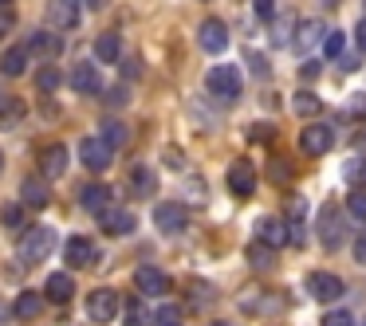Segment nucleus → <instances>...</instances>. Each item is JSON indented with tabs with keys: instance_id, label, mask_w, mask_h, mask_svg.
I'll list each match as a JSON object with an SVG mask.
<instances>
[{
	"instance_id": "nucleus-1",
	"label": "nucleus",
	"mask_w": 366,
	"mask_h": 326,
	"mask_svg": "<svg viewBox=\"0 0 366 326\" xmlns=\"http://www.w3.org/2000/svg\"><path fill=\"white\" fill-rule=\"evenodd\" d=\"M205 87H209V95H213V98H221V103H237V98H240V91H244V79H240V67H232V63L213 67V71L205 75Z\"/></svg>"
},
{
	"instance_id": "nucleus-2",
	"label": "nucleus",
	"mask_w": 366,
	"mask_h": 326,
	"mask_svg": "<svg viewBox=\"0 0 366 326\" xmlns=\"http://www.w3.org/2000/svg\"><path fill=\"white\" fill-rule=\"evenodd\" d=\"M51 244H56V232H51V228H28L24 240H20V260H24V263L48 260Z\"/></svg>"
},
{
	"instance_id": "nucleus-3",
	"label": "nucleus",
	"mask_w": 366,
	"mask_h": 326,
	"mask_svg": "<svg viewBox=\"0 0 366 326\" xmlns=\"http://www.w3.org/2000/svg\"><path fill=\"white\" fill-rule=\"evenodd\" d=\"M119 291L114 287H95V291L87 295V315L95 318V322H111V318H119Z\"/></svg>"
},
{
	"instance_id": "nucleus-4",
	"label": "nucleus",
	"mask_w": 366,
	"mask_h": 326,
	"mask_svg": "<svg viewBox=\"0 0 366 326\" xmlns=\"http://www.w3.org/2000/svg\"><path fill=\"white\" fill-rule=\"evenodd\" d=\"M319 240H323L327 252H339L342 244H347V228H342V213L335 205L323 208V216H319Z\"/></svg>"
},
{
	"instance_id": "nucleus-5",
	"label": "nucleus",
	"mask_w": 366,
	"mask_h": 326,
	"mask_svg": "<svg viewBox=\"0 0 366 326\" xmlns=\"http://www.w3.org/2000/svg\"><path fill=\"white\" fill-rule=\"evenodd\" d=\"M300 150L311 153V158H323V153L335 150V130L323 126V122H315V126H307L300 134Z\"/></svg>"
},
{
	"instance_id": "nucleus-6",
	"label": "nucleus",
	"mask_w": 366,
	"mask_h": 326,
	"mask_svg": "<svg viewBox=\"0 0 366 326\" xmlns=\"http://www.w3.org/2000/svg\"><path fill=\"white\" fill-rule=\"evenodd\" d=\"M197 44L209 51V56L229 51V24H224V20H205V24L197 28Z\"/></svg>"
},
{
	"instance_id": "nucleus-7",
	"label": "nucleus",
	"mask_w": 366,
	"mask_h": 326,
	"mask_svg": "<svg viewBox=\"0 0 366 326\" xmlns=\"http://www.w3.org/2000/svg\"><path fill=\"white\" fill-rule=\"evenodd\" d=\"M79 158H83V165H87L91 173H107L111 161H114V150H107L99 138H83V142H79Z\"/></svg>"
},
{
	"instance_id": "nucleus-8",
	"label": "nucleus",
	"mask_w": 366,
	"mask_h": 326,
	"mask_svg": "<svg viewBox=\"0 0 366 326\" xmlns=\"http://www.w3.org/2000/svg\"><path fill=\"white\" fill-rule=\"evenodd\" d=\"M95 220H99V228H103L107 236H127V232H134L138 216L130 213V208H103Z\"/></svg>"
},
{
	"instance_id": "nucleus-9",
	"label": "nucleus",
	"mask_w": 366,
	"mask_h": 326,
	"mask_svg": "<svg viewBox=\"0 0 366 326\" xmlns=\"http://www.w3.org/2000/svg\"><path fill=\"white\" fill-rule=\"evenodd\" d=\"M48 24H51V32H71L79 24V0H51Z\"/></svg>"
},
{
	"instance_id": "nucleus-10",
	"label": "nucleus",
	"mask_w": 366,
	"mask_h": 326,
	"mask_svg": "<svg viewBox=\"0 0 366 326\" xmlns=\"http://www.w3.org/2000/svg\"><path fill=\"white\" fill-rule=\"evenodd\" d=\"M229 189L237 193V197H252L256 193V165L252 161H232L229 165Z\"/></svg>"
},
{
	"instance_id": "nucleus-11",
	"label": "nucleus",
	"mask_w": 366,
	"mask_h": 326,
	"mask_svg": "<svg viewBox=\"0 0 366 326\" xmlns=\"http://www.w3.org/2000/svg\"><path fill=\"white\" fill-rule=\"evenodd\" d=\"M307 291L315 295L319 302H335L342 295V279L331 275V271H311V275H307Z\"/></svg>"
},
{
	"instance_id": "nucleus-12",
	"label": "nucleus",
	"mask_w": 366,
	"mask_h": 326,
	"mask_svg": "<svg viewBox=\"0 0 366 326\" xmlns=\"http://www.w3.org/2000/svg\"><path fill=\"white\" fill-rule=\"evenodd\" d=\"M154 224H158L162 232H182L185 224H189V213H185V205H177V200H166V205H158V213H154Z\"/></svg>"
},
{
	"instance_id": "nucleus-13",
	"label": "nucleus",
	"mask_w": 366,
	"mask_h": 326,
	"mask_svg": "<svg viewBox=\"0 0 366 326\" xmlns=\"http://www.w3.org/2000/svg\"><path fill=\"white\" fill-rule=\"evenodd\" d=\"M64 255H67L71 268H87V263H95L99 248H95V240H91V236H71V240H67V248H64Z\"/></svg>"
},
{
	"instance_id": "nucleus-14",
	"label": "nucleus",
	"mask_w": 366,
	"mask_h": 326,
	"mask_svg": "<svg viewBox=\"0 0 366 326\" xmlns=\"http://www.w3.org/2000/svg\"><path fill=\"white\" fill-rule=\"evenodd\" d=\"M67 146H48V150H40V173L48 177V181H59L67 169Z\"/></svg>"
},
{
	"instance_id": "nucleus-15",
	"label": "nucleus",
	"mask_w": 366,
	"mask_h": 326,
	"mask_svg": "<svg viewBox=\"0 0 366 326\" xmlns=\"http://www.w3.org/2000/svg\"><path fill=\"white\" fill-rule=\"evenodd\" d=\"M71 87L79 91V95H99V91H103V79H99L95 63H75L71 67Z\"/></svg>"
},
{
	"instance_id": "nucleus-16",
	"label": "nucleus",
	"mask_w": 366,
	"mask_h": 326,
	"mask_svg": "<svg viewBox=\"0 0 366 326\" xmlns=\"http://www.w3.org/2000/svg\"><path fill=\"white\" fill-rule=\"evenodd\" d=\"M134 283H138V291H142V295H166L169 291V275H166V271H158V268H138L134 271Z\"/></svg>"
},
{
	"instance_id": "nucleus-17",
	"label": "nucleus",
	"mask_w": 366,
	"mask_h": 326,
	"mask_svg": "<svg viewBox=\"0 0 366 326\" xmlns=\"http://www.w3.org/2000/svg\"><path fill=\"white\" fill-rule=\"evenodd\" d=\"M256 244L284 248L287 244V224L284 220H260V224H256Z\"/></svg>"
},
{
	"instance_id": "nucleus-18",
	"label": "nucleus",
	"mask_w": 366,
	"mask_h": 326,
	"mask_svg": "<svg viewBox=\"0 0 366 326\" xmlns=\"http://www.w3.org/2000/svg\"><path fill=\"white\" fill-rule=\"evenodd\" d=\"M127 189H130V197L134 200H146V197H154V173L146 165H134L127 173Z\"/></svg>"
},
{
	"instance_id": "nucleus-19",
	"label": "nucleus",
	"mask_w": 366,
	"mask_h": 326,
	"mask_svg": "<svg viewBox=\"0 0 366 326\" xmlns=\"http://www.w3.org/2000/svg\"><path fill=\"white\" fill-rule=\"evenodd\" d=\"M44 295H48L51 302H71L75 295V279L64 275V271H56V275H48V287H44Z\"/></svg>"
},
{
	"instance_id": "nucleus-20",
	"label": "nucleus",
	"mask_w": 366,
	"mask_h": 326,
	"mask_svg": "<svg viewBox=\"0 0 366 326\" xmlns=\"http://www.w3.org/2000/svg\"><path fill=\"white\" fill-rule=\"evenodd\" d=\"M127 126L122 122H114V118H103V126H99V142L107 146V150H122L127 146Z\"/></svg>"
},
{
	"instance_id": "nucleus-21",
	"label": "nucleus",
	"mask_w": 366,
	"mask_h": 326,
	"mask_svg": "<svg viewBox=\"0 0 366 326\" xmlns=\"http://www.w3.org/2000/svg\"><path fill=\"white\" fill-rule=\"evenodd\" d=\"M95 56L103 59V63H119L122 59V40H119V32H103L95 40Z\"/></svg>"
},
{
	"instance_id": "nucleus-22",
	"label": "nucleus",
	"mask_w": 366,
	"mask_h": 326,
	"mask_svg": "<svg viewBox=\"0 0 366 326\" xmlns=\"http://www.w3.org/2000/svg\"><path fill=\"white\" fill-rule=\"evenodd\" d=\"M83 208H87V213H103V208H111V189H107L103 181L99 185H87V189H83Z\"/></svg>"
},
{
	"instance_id": "nucleus-23",
	"label": "nucleus",
	"mask_w": 366,
	"mask_h": 326,
	"mask_svg": "<svg viewBox=\"0 0 366 326\" xmlns=\"http://www.w3.org/2000/svg\"><path fill=\"white\" fill-rule=\"evenodd\" d=\"M24 51H36V56H59V51H64V44H59V36L56 32H36L32 36V44H28Z\"/></svg>"
},
{
	"instance_id": "nucleus-24",
	"label": "nucleus",
	"mask_w": 366,
	"mask_h": 326,
	"mask_svg": "<svg viewBox=\"0 0 366 326\" xmlns=\"http://www.w3.org/2000/svg\"><path fill=\"white\" fill-rule=\"evenodd\" d=\"M20 197H24L28 208H48L51 200V189L44 181H24V189H20Z\"/></svg>"
},
{
	"instance_id": "nucleus-25",
	"label": "nucleus",
	"mask_w": 366,
	"mask_h": 326,
	"mask_svg": "<svg viewBox=\"0 0 366 326\" xmlns=\"http://www.w3.org/2000/svg\"><path fill=\"white\" fill-rule=\"evenodd\" d=\"M24 111L28 106L20 103V98H4V103H0V130H16L20 118H24Z\"/></svg>"
},
{
	"instance_id": "nucleus-26",
	"label": "nucleus",
	"mask_w": 366,
	"mask_h": 326,
	"mask_svg": "<svg viewBox=\"0 0 366 326\" xmlns=\"http://www.w3.org/2000/svg\"><path fill=\"white\" fill-rule=\"evenodd\" d=\"M319 40H323V24H319V20H307V24L300 28V36H295V48H300V51H311Z\"/></svg>"
},
{
	"instance_id": "nucleus-27",
	"label": "nucleus",
	"mask_w": 366,
	"mask_h": 326,
	"mask_svg": "<svg viewBox=\"0 0 366 326\" xmlns=\"http://www.w3.org/2000/svg\"><path fill=\"white\" fill-rule=\"evenodd\" d=\"M28 67V51L24 48H9L4 56H0V71L4 75H20Z\"/></svg>"
},
{
	"instance_id": "nucleus-28",
	"label": "nucleus",
	"mask_w": 366,
	"mask_h": 326,
	"mask_svg": "<svg viewBox=\"0 0 366 326\" xmlns=\"http://www.w3.org/2000/svg\"><path fill=\"white\" fill-rule=\"evenodd\" d=\"M292 111L303 114V118H315V114H323V103L315 95H307V91H300V95H292Z\"/></svg>"
},
{
	"instance_id": "nucleus-29",
	"label": "nucleus",
	"mask_w": 366,
	"mask_h": 326,
	"mask_svg": "<svg viewBox=\"0 0 366 326\" xmlns=\"http://www.w3.org/2000/svg\"><path fill=\"white\" fill-rule=\"evenodd\" d=\"M40 307H44L40 295H36V291H24V295L16 299V318H36V315H40Z\"/></svg>"
},
{
	"instance_id": "nucleus-30",
	"label": "nucleus",
	"mask_w": 366,
	"mask_h": 326,
	"mask_svg": "<svg viewBox=\"0 0 366 326\" xmlns=\"http://www.w3.org/2000/svg\"><path fill=\"white\" fill-rule=\"evenodd\" d=\"M59 83H64V75H59L56 67H40V75H36V87H40L44 95H51V91H59Z\"/></svg>"
},
{
	"instance_id": "nucleus-31",
	"label": "nucleus",
	"mask_w": 366,
	"mask_h": 326,
	"mask_svg": "<svg viewBox=\"0 0 366 326\" xmlns=\"http://www.w3.org/2000/svg\"><path fill=\"white\" fill-rule=\"evenodd\" d=\"M248 263H252V268H276V255H272V248H260V244H252L248 248Z\"/></svg>"
},
{
	"instance_id": "nucleus-32",
	"label": "nucleus",
	"mask_w": 366,
	"mask_h": 326,
	"mask_svg": "<svg viewBox=\"0 0 366 326\" xmlns=\"http://www.w3.org/2000/svg\"><path fill=\"white\" fill-rule=\"evenodd\" d=\"M0 224L4 228H20L24 224V205H4L0 208Z\"/></svg>"
},
{
	"instance_id": "nucleus-33",
	"label": "nucleus",
	"mask_w": 366,
	"mask_h": 326,
	"mask_svg": "<svg viewBox=\"0 0 366 326\" xmlns=\"http://www.w3.org/2000/svg\"><path fill=\"white\" fill-rule=\"evenodd\" d=\"M127 326H154L150 322V310H146L142 302H130V307H127Z\"/></svg>"
},
{
	"instance_id": "nucleus-34",
	"label": "nucleus",
	"mask_w": 366,
	"mask_h": 326,
	"mask_svg": "<svg viewBox=\"0 0 366 326\" xmlns=\"http://www.w3.org/2000/svg\"><path fill=\"white\" fill-rule=\"evenodd\" d=\"M347 208H350V216H355V220H366V193L362 189H350Z\"/></svg>"
},
{
	"instance_id": "nucleus-35",
	"label": "nucleus",
	"mask_w": 366,
	"mask_h": 326,
	"mask_svg": "<svg viewBox=\"0 0 366 326\" xmlns=\"http://www.w3.org/2000/svg\"><path fill=\"white\" fill-rule=\"evenodd\" d=\"M323 326H355V315H350V310H342V307H331L323 315Z\"/></svg>"
},
{
	"instance_id": "nucleus-36",
	"label": "nucleus",
	"mask_w": 366,
	"mask_h": 326,
	"mask_svg": "<svg viewBox=\"0 0 366 326\" xmlns=\"http://www.w3.org/2000/svg\"><path fill=\"white\" fill-rule=\"evenodd\" d=\"M342 48H347V36H342V32H331V36L323 40V56H327V59L342 56Z\"/></svg>"
},
{
	"instance_id": "nucleus-37",
	"label": "nucleus",
	"mask_w": 366,
	"mask_h": 326,
	"mask_svg": "<svg viewBox=\"0 0 366 326\" xmlns=\"http://www.w3.org/2000/svg\"><path fill=\"white\" fill-rule=\"evenodd\" d=\"M303 208H307V200H303V197L287 200V224H303Z\"/></svg>"
},
{
	"instance_id": "nucleus-38",
	"label": "nucleus",
	"mask_w": 366,
	"mask_h": 326,
	"mask_svg": "<svg viewBox=\"0 0 366 326\" xmlns=\"http://www.w3.org/2000/svg\"><path fill=\"white\" fill-rule=\"evenodd\" d=\"M177 322H182V310L177 307H162L158 310V326H177Z\"/></svg>"
},
{
	"instance_id": "nucleus-39",
	"label": "nucleus",
	"mask_w": 366,
	"mask_h": 326,
	"mask_svg": "<svg viewBox=\"0 0 366 326\" xmlns=\"http://www.w3.org/2000/svg\"><path fill=\"white\" fill-rule=\"evenodd\" d=\"M12 28H16V12H12V9H0V40H4Z\"/></svg>"
},
{
	"instance_id": "nucleus-40",
	"label": "nucleus",
	"mask_w": 366,
	"mask_h": 326,
	"mask_svg": "<svg viewBox=\"0 0 366 326\" xmlns=\"http://www.w3.org/2000/svg\"><path fill=\"white\" fill-rule=\"evenodd\" d=\"M252 9L260 20H272V12H276V0H252Z\"/></svg>"
},
{
	"instance_id": "nucleus-41",
	"label": "nucleus",
	"mask_w": 366,
	"mask_h": 326,
	"mask_svg": "<svg viewBox=\"0 0 366 326\" xmlns=\"http://www.w3.org/2000/svg\"><path fill=\"white\" fill-rule=\"evenodd\" d=\"M347 177H350V189H362V177H366V165H347Z\"/></svg>"
},
{
	"instance_id": "nucleus-42",
	"label": "nucleus",
	"mask_w": 366,
	"mask_h": 326,
	"mask_svg": "<svg viewBox=\"0 0 366 326\" xmlns=\"http://www.w3.org/2000/svg\"><path fill=\"white\" fill-rule=\"evenodd\" d=\"M142 75V63L138 59H122V79H138Z\"/></svg>"
},
{
	"instance_id": "nucleus-43",
	"label": "nucleus",
	"mask_w": 366,
	"mask_h": 326,
	"mask_svg": "<svg viewBox=\"0 0 366 326\" xmlns=\"http://www.w3.org/2000/svg\"><path fill=\"white\" fill-rule=\"evenodd\" d=\"M355 44L366 51V20H358V24H355Z\"/></svg>"
},
{
	"instance_id": "nucleus-44",
	"label": "nucleus",
	"mask_w": 366,
	"mask_h": 326,
	"mask_svg": "<svg viewBox=\"0 0 366 326\" xmlns=\"http://www.w3.org/2000/svg\"><path fill=\"white\" fill-rule=\"evenodd\" d=\"M355 260H358V263H366V232L355 240Z\"/></svg>"
},
{
	"instance_id": "nucleus-45",
	"label": "nucleus",
	"mask_w": 366,
	"mask_h": 326,
	"mask_svg": "<svg viewBox=\"0 0 366 326\" xmlns=\"http://www.w3.org/2000/svg\"><path fill=\"white\" fill-rule=\"evenodd\" d=\"M350 111L362 114V118H366V95H355V98H350Z\"/></svg>"
},
{
	"instance_id": "nucleus-46",
	"label": "nucleus",
	"mask_w": 366,
	"mask_h": 326,
	"mask_svg": "<svg viewBox=\"0 0 366 326\" xmlns=\"http://www.w3.org/2000/svg\"><path fill=\"white\" fill-rule=\"evenodd\" d=\"M272 177H280V181H287V165H280V161H272Z\"/></svg>"
},
{
	"instance_id": "nucleus-47",
	"label": "nucleus",
	"mask_w": 366,
	"mask_h": 326,
	"mask_svg": "<svg viewBox=\"0 0 366 326\" xmlns=\"http://www.w3.org/2000/svg\"><path fill=\"white\" fill-rule=\"evenodd\" d=\"M83 4H87V9H95V12H103L107 4H111V0H83Z\"/></svg>"
},
{
	"instance_id": "nucleus-48",
	"label": "nucleus",
	"mask_w": 366,
	"mask_h": 326,
	"mask_svg": "<svg viewBox=\"0 0 366 326\" xmlns=\"http://www.w3.org/2000/svg\"><path fill=\"white\" fill-rule=\"evenodd\" d=\"M0 9H9V0H0Z\"/></svg>"
},
{
	"instance_id": "nucleus-49",
	"label": "nucleus",
	"mask_w": 366,
	"mask_h": 326,
	"mask_svg": "<svg viewBox=\"0 0 366 326\" xmlns=\"http://www.w3.org/2000/svg\"><path fill=\"white\" fill-rule=\"evenodd\" d=\"M0 169H4V153H0Z\"/></svg>"
},
{
	"instance_id": "nucleus-50",
	"label": "nucleus",
	"mask_w": 366,
	"mask_h": 326,
	"mask_svg": "<svg viewBox=\"0 0 366 326\" xmlns=\"http://www.w3.org/2000/svg\"><path fill=\"white\" fill-rule=\"evenodd\" d=\"M213 326H229V322H213Z\"/></svg>"
}]
</instances>
